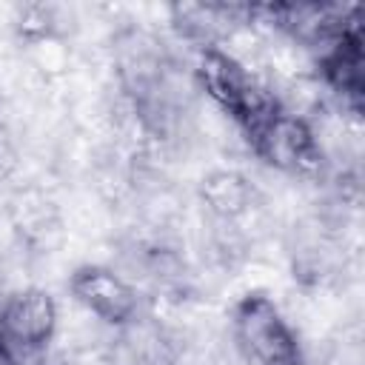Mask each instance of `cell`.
<instances>
[{"label": "cell", "mask_w": 365, "mask_h": 365, "mask_svg": "<svg viewBox=\"0 0 365 365\" xmlns=\"http://www.w3.org/2000/svg\"><path fill=\"white\" fill-rule=\"evenodd\" d=\"M231 342L242 365H294L305 359L294 325L265 294H248L234 305Z\"/></svg>", "instance_id": "cell-1"}, {"label": "cell", "mask_w": 365, "mask_h": 365, "mask_svg": "<svg viewBox=\"0 0 365 365\" xmlns=\"http://www.w3.org/2000/svg\"><path fill=\"white\" fill-rule=\"evenodd\" d=\"M248 148L277 174H297L305 180H319L325 174V163L314 145L311 123L279 108L251 131Z\"/></svg>", "instance_id": "cell-2"}, {"label": "cell", "mask_w": 365, "mask_h": 365, "mask_svg": "<svg viewBox=\"0 0 365 365\" xmlns=\"http://www.w3.org/2000/svg\"><path fill=\"white\" fill-rule=\"evenodd\" d=\"M71 299L94 319L120 328L140 314V291L114 265H83L68 279Z\"/></svg>", "instance_id": "cell-3"}, {"label": "cell", "mask_w": 365, "mask_h": 365, "mask_svg": "<svg viewBox=\"0 0 365 365\" xmlns=\"http://www.w3.org/2000/svg\"><path fill=\"white\" fill-rule=\"evenodd\" d=\"M60 308L54 297L43 288H17L3 319L0 336L14 351V359L43 351L57 334Z\"/></svg>", "instance_id": "cell-4"}, {"label": "cell", "mask_w": 365, "mask_h": 365, "mask_svg": "<svg viewBox=\"0 0 365 365\" xmlns=\"http://www.w3.org/2000/svg\"><path fill=\"white\" fill-rule=\"evenodd\" d=\"M200 197L205 202V211L214 220H237L257 202V185L242 171L217 168L205 174L200 185Z\"/></svg>", "instance_id": "cell-5"}, {"label": "cell", "mask_w": 365, "mask_h": 365, "mask_svg": "<svg viewBox=\"0 0 365 365\" xmlns=\"http://www.w3.org/2000/svg\"><path fill=\"white\" fill-rule=\"evenodd\" d=\"M29 51H31V63L37 71H43L46 77H54V74H63L68 68V46H66V37H40V40H31L29 43Z\"/></svg>", "instance_id": "cell-6"}, {"label": "cell", "mask_w": 365, "mask_h": 365, "mask_svg": "<svg viewBox=\"0 0 365 365\" xmlns=\"http://www.w3.org/2000/svg\"><path fill=\"white\" fill-rule=\"evenodd\" d=\"M17 151L9 145V143H3L0 140V185H6L11 177H14V171H17Z\"/></svg>", "instance_id": "cell-7"}, {"label": "cell", "mask_w": 365, "mask_h": 365, "mask_svg": "<svg viewBox=\"0 0 365 365\" xmlns=\"http://www.w3.org/2000/svg\"><path fill=\"white\" fill-rule=\"evenodd\" d=\"M14 291H17V288H11V282L0 274V319H3V314H6V308H9V302H11V297H14Z\"/></svg>", "instance_id": "cell-8"}, {"label": "cell", "mask_w": 365, "mask_h": 365, "mask_svg": "<svg viewBox=\"0 0 365 365\" xmlns=\"http://www.w3.org/2000/svg\"><path fill=\"white\" fill-rule=\"evenodd\" d=\"M0 365H17V359H14V351L9 348V342L0 336Z\"/></svg>", "instance_id": "cell-9"}, {"label": "cell", "mask_w": 365, "mask_h": 365, "mask_svg": "<svg viewBox=\"0 0 365 365\" xmlns=\"http://www.w3.org/2000/svg\"><path fill=\"white\" fill-rule=\"evenodd\" d=\"M294 365H314V362H308V359H299V362H294Z\"/></svg>", "instance_id": "cell-10"}]
</instances>
